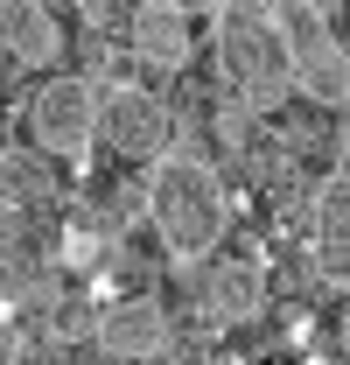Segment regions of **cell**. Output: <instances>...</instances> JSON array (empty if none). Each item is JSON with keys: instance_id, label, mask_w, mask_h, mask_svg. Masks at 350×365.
Here are the masks:
<instances>
[{"instance_id": "cell-1", "label": "cell", "mask_w": 350, "mask_h": 365, "mask_svg": "<svg viewBox=\"0 0 350 365\" xmlns=\"http://www.w3.org/2000/svg\"><path fill=\"white\" fill-rule=\"evenodd\" d=\"M147 218H154V232L175 260H203L231 225L218 169L196 148H169L161 162H147Z\"/></svg>"}, {"instance_id": "cell-2", "label": "cell", "mask_w": 350, "mask_h": 365, "mask_svg": "<svg viewBox=\"0 0 350 365\" xmlns=\"http://www.w3.org/2000/svg\"><path fill=\"white\" fill-rule=\"evenodd\" d=\"M218 63L245 113H280L295 98V71H287L273 7H218Z\"/></svg>"}, {"instance_id": "cell-3", "label": "cell", "mask_w": 350, "mask_h": 365, "mask_svg": "<svg viewBox=\"0 0 350 365\" xmlns=\"http://www.w3.org/2000/svg\"><path fill=\"white\" fill-rule=\"evenodd\" d=\"M273 21H280V49H287L295 91L322 98V106H344L350 56H344V36H336V7H273Z\"/></svg>"}, {"instance_id": "cell-4", "label": "cell", "mask_w": 350, "mask_h": 365, "mask_svg": "<svg viewBox=\"0 0 350 365\" xmlns=\"http://www.w3.org/2000/svg\"><path fill=\"white\" fill-rule=\"evenodd\" d=\"M98 140L112 148V155H127V162H161L175 140V113L161 91L147 85H98Z\"/></svg>"}, {"instance_id": "cell-5", "label": "cell", "mask_w": 350, "mask_h": 365, "mask_svg": "<svg viewBox=\"0 0 350 365\" xmlns=\"http://www.w3.org/2000/svg\"><path fill=\"white\" fill-rule=\"evenodd\" d=\"M28 127H36V140L49 155L85 162L91 140H98V85L91 78H49L36 91V106H28Z\"/></svg>"}, {"instance_id": "cell-6", "label": "cell", "mask_w": 350, "mask_h": 365, "mask_svg": "<svg viewBox=\"0 0 350 365\" xmlns=\"http://www.w3.org/2000/svg\"><path fill=\"white\" fill-rule=\"evenodd\" d=\"M98 351H112V359H161V351H169V317H161V302H154V295H120V302H105V317H98Z\"/></svg>"}, {"instance_id": "cell-7", "label": "cell", "mask_w": 350, "mask_h": 365, "mask_svg": "<svg viewBox=\"0 0 350 365\" xmlns=\"http://www.w3.org/2000/svg\"><path fill=\"white\" fill-rule=\"evenodd\" d=\"M0 49L28 71H49L63 56V21L49 7H0Z\"/></svg>"}, {"instance_id": "cell-8", "label": "cell", "mask_w": 350, "mask_h": 365, "mask_svg": "<svg viewBox=\"0 0 350 365\" xmlns=\"http://www.w3.org/2000/svg\"><path fill=\"white\" fill-rule=\"evenodd\" d=\"M133 49H140V63H154V71H182V63H189V14L169 7V0L133 7Z\"/></svg>"}, {"instance_id": "cell-9", "label": "cell", "mask_w": 350, "mask_h": 365, "mask_svg": "<svg viewBox=\"0 0 350 365\" xmlns=\"http://www.w3.org/2000/svg\"><path fill=\"white\" fill-rule=\"evenodd\" d=\"M245 309H260V274L238 267L218 281V317H245Z\"/></svg>"}, {"instance_id": "cell-10", "label": "cell", "mask_w": 350, "mask_h": 365, "mask_svg": "<svg viewBox=\"0 0 350 365\" xmlns=\"http://www.w3.org/2000/svg\"><path fill=\"white\" fill-rule=\"evenodd\" d=\"M322 260L344 267V182L322 190Z\"/></svg>"}]
</instances>
